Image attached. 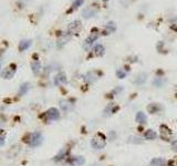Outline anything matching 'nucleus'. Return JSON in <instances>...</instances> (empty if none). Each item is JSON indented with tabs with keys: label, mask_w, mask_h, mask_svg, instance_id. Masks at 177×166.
Wrapping results in <instances>:
<instances>
[{
	"label": "nucleus",
	"mask_w": 177,
	"mask_h": 166,
	"mask_svg": "<svg viewBox=\"0 0 177 166\" xmlns=\"http://www.w3.org/2000/svg\"><path fill=\"white\" fill-rule=\"evenodd\" d=\"M91 145H92V147L95 148V150H102V148H104L106 145V141L104 135L98 134L96 136H94L92 138V141H91Z\"/></svg>",
	"instance_id": "obj_1"
},
{
	"label": "nucleus",
	"mask_w": 177,
	"mask_h": 166,
	"mask_svg": "<svg viewBox=\"0 0 177 166\" xmlns=\"http://www.w3.org/2000/svg\"><path fill=\"white\" fill-rule=\"evenodd\" d=\"M81 21L80 20H74L73 22L69 24V28H68V33L69 34H78L79 31L81 30Z\"/></svg>",
	"instance_id": "obj_2"
},
{
	"label": "nucleus",
	"mask_w": 177,
	"mask_h": 166,
	"mask_svg": "<svg viewBox=\"0 0 177 166\" xmlns=\"http://www.w3.org/2000/svg\"><path fill=\"white\" fill-rule=\"evenodd\" d=\"M16 73V66L15 64H11L10 66H8L7 69H5L2 72H1V75L5 79H11V78L15 75Z\"/></svg>",
	"instance_id": "obj_3"
},
{
	"label": "nucleus",
	"mask_w": 177,
	"mask_h": 166,
	"mask_svg": "<svg viewBox=\"0 0 177 166\" xmlns=\"http://www.w3.org/2000/svg\"><path fill=\"white\" fill-rule=\"evenodd\" d=\"M45 115H47V119L49 120V121H56V120L59 119L60 113H59V111L57 110V109L52 108V109H50V110L47 111Z\"/></svg>",
	"instance_id": "obj_4"
},
{
	"label": "nucleus",
	"mask_w": 177,
	"mask_h": 166,
	"mask_svg": "<svg viewBox=\"0 0 177 166\" xmlns=\"http://www.w3.org/2000/svg\"><path fill=\"white\" fill-rule=\"evenodd\" d=\"M41 142H42V135L40 133H35L32 135L31 141H30V145L31 146H38Z\"/></svg>",
	"instance_id": "obj_5"
},
{
	"label": "nucleus",
	"mask_w": 177,
	"mask_h": 166,
	"mask_svg": "<svg viewBox=\"0 0 177 166\" xmlns=\"http://www.w3.org/2000/svg\"><path fill=\"white\" fill-rule=\"evenodd\" d=\"M96 13V9H94L93 7H89V8L84 9L83 10V17L84 18H91V17H93Z\"/></svg>",
	"instance_id": "obj_6"
},
{
	"label": "nucleus",
	"mask_w": 177,
	"mask_h": 166,
	"mask_svg": "<svg viewBox=\"0 0 177 166\" xmlns=\"http://www.w3.org/2000/svg\"><path fill=\"white\" fill-rule=\"evenodd\" d=\"M166 164V161L165 158H162V157H156L154 160L151 161V165L152 166H164Z\"/></svg>",
	"instance_id": "obj_7"
},
{
	"label": "nucleus",
	"mask_w": 177,
	"mask_h": 166,
	"mask_svg": "<svg viewBox=\"0 0 177 166\" xmlns=\"http://www.w3.org/2000/svg\"><path fill=\"white\" fill-rule=\"evenodd\" d=\"M144 137H145L146 140L152 141V140H155L156 137H157V134H156V132L153 131V130H147L145 132V134H144Z\"/></svg>",
	"instance_id": "obj_8"
},
{
	"label": "nucleus",
	"mask_w": 177,
	"mask_h": 166,
	"mask_svg": "<svg viewBox=\"0 0 177 166\" xmlns=\"http://www.w3.org/2000/svg\"><path fill=\"white\" fill-rule=\"evenodd\" d=\"M99 38V34L98 33H91V36L89 38H87L86 40H85V45H84V47L85 48H87L89 45H91L93 42H94L95 40L98 39Z\"/></svg>",
	"instance_id": "obj_9"
},
{
	"label": "nucleus",
	"mask_w": 177,
	"mask_h": 166,
	"mask_svg": "<svg viewBox=\"0 0 177 166\" xmlns=\"http://www.w3.org/2000/svg\"><path fill=\"white\" fill-rule=\"evenodd\" d=\"M30 45H31V40H22L21 42L19 43V50L22 52V51L27 50Z\"/></svg>",
	"instance_id": "obj_10"
},
{
	"label": "nucleus",
	"mask_w": 177,
	"mask_h": 166,
	"mask_svg": "<svg viewBox=\"0 0 177 166\" xmlns=\"http://www.w3.org/2000/svg\"><path fill=\"white\" fill-rule=\"evenodd\" d=\"M93 54L94 55H102L104 53V47L102 45H98L93 48Z\"/></svg>",
	"instance_id": "obj_11"
},
{
	"label": "nucleus",
	"mask_w": 177,
	"mask_h": 166,
	"mask_svg": "<svg viewBox=\"0 0 177 166\" xmlns=\"http://www.w3.org/2000/svg\"><path fill=\"white\" fill-rule=\"evenodd\" d=\"M66 82V78H65V75H64L63 73H60V74H58L56 77V79H54V83L56 84H62V83H65Z\"/></svg>",
	"instance_id": "obj_12"
},
{
	"label": "nucleus",
	"mask_w": 177,
	"mask_h": 166,
	"mask_svg": "<svg viewBox=\"0 0 177 166\" xmlns=\"http://www.w3.org/2000/svg\"><path fill=\"white\" fill-rule=\"evenodd\" d=\"M135 120H136V122L140 124H143V123H145L146 122V115L143 112H138L137 114H136V117H135Z\"/></svg>",
	"instance_id": "obj_13"
},
{
	"label": "nucleus",
	"mask_w": 177,
	"mask_h": 166,
	"mask_svg": "<svg viewBox=\"0 0 177 166\" xmlns=\"http://www.w3.org/2000/svg\"><path fill=\"white\" fill-rule=\"evenodd\" d=\"M32 66V71L35 74H38L40 72V69H41V66H40V62L39 61H33L31 64Z\"/></svg>",
	"instance_id": "obj_14"
},
{
	"label": "nucleus",
	"mask_w": 177,
	"mask_h": 166,
	"mask_svg": "<svg viewBox=\"0 0 177 166\" xmlns=\"http://www.w3.org/2000/svg\"><path fill=\"white\" fill-rule=\"evenodd\" d=\"M146 81V74L145 73H141L136 79H135V83L136 84H143Z\"/></svg>",
	"instance_id": "obj_15"
},
{
	"label": "nucleus",
	"mask_w": 177,
	"mask_h": 166,
	"mask_svg": "<svg viewBox=\"0 0 177 166\" xmlns=\"http://www.w3.org/2000/svg\"><path fill=\"white\" fill-rule=\"evenodd\" d=\"M165 82H166V80L164 78H156L153 81V84L156 85V87H163L165 84Z\"/></svg>",
	"instance_id": "obj_16"
},
{
	"label": "nucleus",
	"mask_w": 177,
	"mask_h": 166,
	"mask_svg": "<svg viewBox=\"0 0 177 166\" xmlns=\"http://www.w3.org/2000/svg\"><path fill=\"white\" fill-rule=\"evenodd\" d=\"M83 1H84V0H75V1L72 3V7H71V9L69 10V12L75 10V9H78L79 7H81V6H82V3H83Z\"/></svg>",
	"instance_id": "obj_17"
},
{
	"label": "nucleus",
	"mask_w": 177,
	"mask_h": 166,
	"mask_svg": "<svg viewBox=\"0 0 177 166\" xmlns=\"http://www.w3.org/2000/svg\"><path fill=\"white\" fill-rule=\"evenodd\" d=\"M147 110L151 112V113H156V112H158L161 110V106L157 105V104H151V105H148Z\"/></svg>",
	"instance_id": "obj_18"
},
{
	"label": "nucleus",
	"mask_w": 177,
	"mask_h": 166,
	"mask_svg": "<svg viewBox=\"0 0 177 166\" xmlns=\"http://www.w3.org/2000/svg\"><path fill=\"white\" fill-rule=\"evenodd\" d=\"M115 31V24H114V22H108L107 24H106L105 27V32L106 33H111V32Z\"/></svg>",
	"instance_id": "obj_19"
},
{
	"label": "nucleus",
	"mask_w": 177,
	"mask_h": 166,
	"mask_svg": "<svg viewBox=\"0 0 177 166\" xmlns=\"http://www.w3.org/2000/svg\"><path fill=\"white\" fill-rule=\"evenodd\" d=\"M83 163H84V158L83 157H75L74 160H72L73 165H82Z\"/></svg>",
	"instance_id": "obj_20"
},
{
	"label": "nucleus",
	"mask_w": 177,
	"mask_h": 166,
	"mask_svg": "<svg viewBox=\"0 0 177 166\" xmlns=\"http://www.w3.org/2000/svg\"><path fill=\"white\" fill-rule=\"evenodd\" d=\"M28 89H29V84H28V83H24V84H22L21 87H20V93L23 94V93H26L27 91H28Z\"/></svg>",
	"instance_id": "obj_21"
},
{
	"label": "nucleus",
	"mask_w": 177,
	"mask_h": 166,
	"mask_svg": "<svg viewBox=\"0 0 177 166\" xmlns=\"http://www.w3.org/2000/svg\"><path fill=\"white\" fill-rule=\"evenodd\" d=\"M133 1H134V0H120V2L124 6V7H126V6H129L130 3H132Z\"/></svg>",
	"instance_id": "obj_22"
},
{
	"label": "nucleus",
	"mask_w": 177,
	"mask_h": 166,
	"mask_svg": "<svg viewBox=\"0 0 177 166\" xmlns=\"http://www.w3.org/2000/svg\"><path fill=\"white\" fill-rule=\"evenodd\" d=\"M116 75L117 78H120V79H123V78H125V73L122 70H119V71L116 72Z\"/></svg>",
	"instance_id": "obj_23"
},
{
	"label": "nucleus",
	"mask_w": 177,
	"mask_h": 166,
	"mask_svg": "<svg viewBox=\"0 0 177 166\" xmlns=\"http://www.w3.org/2000/svg\"><path fill=\"white\" fill-rule=\"evenodd\" d=\"M61 38H62V41H63V43H65V41H68V39H69V37L63 38V36H62ZM61 43H62V42H61V39H59L58 40V45H59V47H61Z\"/></svg>",
	"instance_id": "obj_24"
},
{
	"label": "nucleus",
	"mask_w": 177,
	"mask_h": 166,
	"mask_svg": "<svg viewBox=\"0 0 177 166\" xmlns=\"http://www.w3.org/2000/svg\"><path fill=\"white\" fill-rule=\"evenodd\" d=\"M172 148L174 151H177V141H173L172 142Z\"/></svg>",
	"instance_id": "obj_25"
},
{
	"label": "nucleus",
	"mask_w": 177,
	"mask_h": 166,
	"mask_svg": "<svg viewBox=\"0 0 177 166\" xmlns=\"http://www.w3.org/2000/svg\"><path fill=\"white\" fill-rule=\"evenodd\" d=\"M103 1H104V2H106V1H108V0H103Z\"/></svg>",
	"instance_id": "obj_26"
}]
</instances>
